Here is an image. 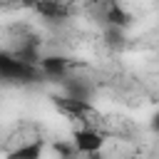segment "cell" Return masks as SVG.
Here are the masks:
<instances>
[{
	"mask_svg": "<svg viewBox=\"0 0 159 159\" xmlns=\"http://www.w3.org/2000/svg\"><path fill=\"white\" fill-rule=\"evenodd\" d=\"M37 75H40L37 67H30L22 60H17L15 55L0 50V80H5V82H27V80H35Z\"/></svg>",
	"mask_w": 159,
	"mask_h": 159,
	"instance_id": "obj_1",
	"label": "cell"
},
{
	"mask_svg": "<svg viewBox=\"0 0 159 159\" xmlns=\"http://www.w3.org/2000/svg\"><path fill=\"white\" fill-rule=\"evenodd\" d=\"M77 154L87 157V154H97V152H104L107 147V137L99 132V129H92V127H77L72 132V142Z\"/></svg>",
	"mask_w": 159,
	"mask_h": 159,
	"instance_id": "obj_2",
	"label": "cell"
},
{
	"mask_svg": "<svg viewBox=\"0 0 159 159\" xmlns=\"http://www.w3.org/2000/svg\"><path fill=\"white\" fill-rule=\"evenodd\" d=\"M35 10L42 17L52 20V22H60V20H67L70 17L72 5H65V2H40V5H35Z\"/></svg>",
	"mask_w": 159,
	"mask_h": 159,
	"instance_id": "obj_3",
	"label": "cell"
},
{
	"mask_svg": "<svg viewBox=\"0 0 159 159\" xmlns=\"http://www.w3.org/2000/svg\"><path fill=\"white\" fill-rule=\"evenodd\" d=\"M42 152H45V144H42V139H37V142H30V144H22V147L5 152V157L7 159H40Z\"/></svg>",
	"mask_w": 159,
	"mask_h": 159,
	"instance_id": "obj_4",
	"label": "cell"
},
{
	"mask_svg": "<svg viewBox=\"0 0 159 159\" xmlns=\"http://www.w3.org/2000/svg\"><path fill=\"white\" fill-rule=\"evenodd\" d=\"M152 127H154V132H159V114L154 117V122H152Z\"/></svg>",
	"mask_w": 159,
	"mask_h": 159,
	"instance_id": "obj_5",
	"label": "cell"
}]
</instances>
